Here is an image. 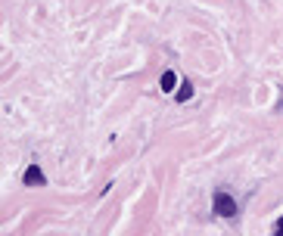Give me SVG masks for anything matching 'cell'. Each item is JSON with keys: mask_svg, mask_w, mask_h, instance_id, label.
<instances>
[{"mask_svg": "<svg viewBox=\"0 0 283 236\" xmlns=\"http://www.w3.org/2000/svg\"><path fill=\"white\" fill-rule=\"evenodd\" d=\"M174 84H177V75L174 72H162V90H165V94L174 90Z\"/></svg>", "mask_w": 283, "mask_h": 236, "instance_id": "obj_3", "label": "cell"}, {"mask_svg": "<svg viewBox=\"0 0 283 236\" xmlns=\"http://www.w3.org/2000/svg\"><path fill=\"white\" fill-rule=\"evenodd\" d=\"M190 97H193V84H190V81H184V84H181V90L174 94V99H177V103H187Z\"/></svg>", "mask_w": 283, "mask_h": 236, "instance_id": "obj_4", "label": "cell"}, {"mask_svg": "<svg viewBox=\"0 0 283 236\" xmlns=\"http://www.w3.org/2000/svg\"><path fill=\"white\" fill-rule=\"evenodd\" d=\"M215 212H218L221 217H234V215H237V202L230 199L224 190H218V193H215Z\"/></svg>", "mask_w": 283, "mask_h": 236, "instance_id": "obj_1", "label": "cell"}, {"mask_svg": "<svg viewBox=\"0 0 283 236\" xmlns=\"http://www.w3.org/2000/svg\"><path fill=\"white\" fill-rule=\"evenodd\" d=\"M274 236H283V217H280L277 224H274Z\"/></svg>", "mask_w": 283, "mask_h": 236, "instance_id": "obj_5", "label": "cell"}, {"mask_svg": "<svg viewBox=\"0 0 283 236\" xmlns=\"http://www.w3.org/2000/svg\"><path fill=\"white\" fill-rule=\"evenodd\" d=\"M25 187H44V171H41L38 165H31L28 171H25Z\"/></svg>", "mask_w": 283, "mask_h": 236, "instance_id": "obj_2", "label": "cell"}]
</instances>
